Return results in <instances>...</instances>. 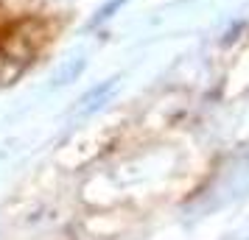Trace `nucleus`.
<instances>
[{"label": "nucleus", "mask_w": 249, "mask_h": 240, "mask_svg": "<svg viewBox=\"0 0 249 240\" xmlns=\"http://www.w3.org/2000/svg\"><path fill=\"white\" fill-rule=\"evenodd\" d=\"M112 90H115V79L104 81V84H98V87H92V90L79 101V114H90V112H95V109H98V106L104 103V98H107V95H109Z\"/></svg>", "instance_id": "f257e3e1"}, {"label": "nucleus", "mask_w": 249, "mask_h": 240, "mask_svg": "<svg viewBox=\"0 0 249 240\" xmlns=\"http://www.w3.org/2000/svg\"><path fill=\"white\" fill-rule=\"evenodd\" d=\"M81 70H84V62L81 59H73L70 64H62L56 70V76H53V87H62V84H70V81L79 76Z\"/></svg>", "instance_id": "f03ea898"}, {"label": "nucleus", "mask_w": 249, "mask_h": 240, "mask_svg": "<svg viewBox=\"0 0 249 240\" xmlns=\"http://www.w3.org/2000/svg\"><path fill=\"white\" fill-rule=\"evenodd\" d=\"M124 3H126V0H109V3H104L101 9H98V14L90 20V25H98V23H104V20H109V17H112V14L124 6Z\"/></svg>", "instance_id": "7ed1b4c3"}]
</instances>
